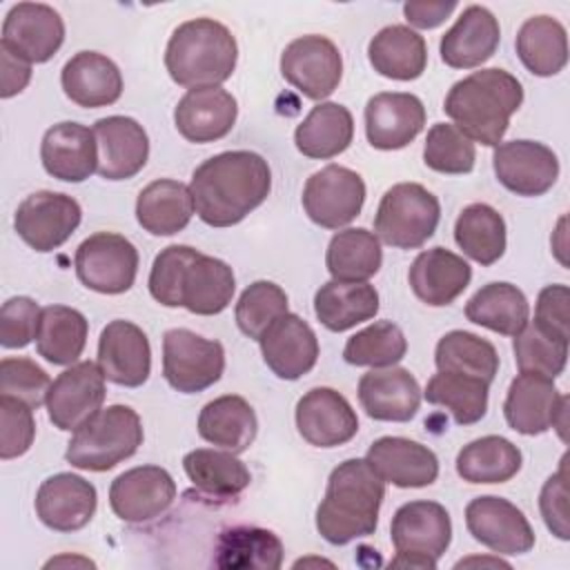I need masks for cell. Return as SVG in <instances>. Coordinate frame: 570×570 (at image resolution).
Masks as SVG:
<instances>
[{"instance_id":"51","label":"cell","mask_w":570,"mask_h":570,"mask_svg":"<svg viewBox=\"0 0 570 570\" xmlns=\"http://www.w3.org/2000/svg\"><path fill=\"white\" fill-rule=\"evenodd\" d=\"M474 142L454 125L436 122L430 127L423 147V163L430 169L439 174H468L474 169Z\"/></svg>"},{"instance_id":"32","label":"cell","mask_w":570,"mask_h":570,"mask_svg":"<svg viewBox=\"0 0 570 570\" xmlns=\"http://www.w3.org/2000/svg\"><path fill=\"white\" fill-rule=\"evenodd\" d=\"M234 289L236 278L232 267L220 258L198 252L185 267L178 301L191 314L214 316L232 303Z\"/></svg>"},{"instance_id":"35","label":"cell","mask_w":570,"mask_h":570,"mask_svg":"<svg viewBox=\"0 0 570 570\" xmlns=\"http://www.w3.org/2000/svg\"><path fill=\"white\" fill-rule=\"evenodd\" d=\"M374 71L392 80H414L425 71L428 47L421 33L405 24L383 27L367 45Z\"/></svg>"},{"instance_id":"6","label":"cell","mask_w":570,"mask_h":570,"mask_svg":"<svg viewBox=\"0 0 570 570\" xmlns=\"http://www.w3.org/2000/svg\"><path fill=\"white\" fill-rule=\"evenodd\" d=\"M390 539L396 557L390 566L434 570L452 541V521L436 501L403 503L390 525Z\"/></svg>"},{"instance_id":"27","label":"cell","mask_w":570,"mask_h":570,"mask_svg":"<svg viewBox=\"0 0 570 570\" xmlns=\"http://www.w3.org/2000/svg\"><path fill=\"white\" fill-rule=\"evenodd\" d=\"M421 387L405 367H372L358 381V401L374 421H410L421 405Z\"/></svg>"},{"instance_id":"58","label":"cell","mask_w":570,"mask_h":570,"mask_svg":"<svg viewBox=\"0 0 570 570\" xmlns=\"http://www.w3.org/2000/svg\"><path fill=\"white\" fill-rule=\"evenodd\" d=\"M456 9V2H425V0H410L403 4L405 20L416 29H434L448 20V16Z\"/></svg>"},{"instance_id":"20","label":"cell","mask_w":570,"mask_h":570,"mask_svg":"<svg viewBox=\"0 0 570 570\" xmlns=\"http://www.w3.org/2000/svg\"><path fill=\"white\" fill-rule=\"evenodd\" d=\"M265 365L283 381H296L314 370L318 361V338L298 314L278 316L258 338Z\"/></svg>"},{"instance_id":"18","label":"cell","mask_w":570,"mask_h":570,"mask_svg":"<svg viewBox=\"0 0 570 570\" xmlns=\"http://www.w3.org/2000/svg\"><path fill=\"white\" fill-rule=\"evenodd\" d=\"M65 40L60 13L42 2H18L2 22L0 47L27 62H47Z\"/></svg>"},{"instance_id":"17","label":"cell","mask_w":570,"mask_h":570,"mask_svg":"<svg viewBox=\"0 0 570 570\" xmlns=\"http://www.w3.org/2000/svg\"><path fill=\"white\" fill-rule=\"evenodd\" d=\"M470 534L497 554H525L534 546V532L525 514L503 497H476L465 508Z\"/></svg>"},{"instance_id":"30","label":"cell","mask_w":570,"mask_h":570,"mask_svg":"<svg viewBox=\"0 0 570 570\" xmlns=\"http://www.w3.org/2000/svg\"><path fill=\"white\" fill-rule=\"evenodd\" d=\"M65 96L78 107L98 109L114 105L122 94V73L118 65L98 51H78L60 73Z\"/></svg>"},{"instance_id":"21","label":"cell","mask_w":570,"mask_h":570,"mask_svg":"<svg viewBox=\"0 0 570 570\" xmlns=\"http://www.w3.org/2000/svg\"><path fill=\"white\" fill-rule=\"evenodd\" d=\"M423 125L425 107L414 94L383 91L365 105V136L374 149H403L421 134Z\"/></svg>"},{"instance_id":"37","label":"cell","mask_w":570,"mask_h":570,"mask_svg":"<svg viewBox=\"0 0 570 570\" xmlns=\"http://www.w3.org/2000/svg\"><path fill=\"white\" fill-rule=\"evenodd\" d=\"M379 312V292L365 283L327 281L314 294V314L330 332H345Z\"/></svg>"},{"instance_id":"24","label":"cell","mask_w":570,"mask_h":570,"mask_svg":"<svg viewBox=\"0 0 570 570\" xmlns=\"http://www.w3.org/2000/svg\"><path fill=\"white\" fill-rule=\"evenodd\" d=\"M98 505L96 488L71 472H60L42 481L36 494L38 519L56 532H76L85 528Z\"/></svg>"},{"instance_id":"9","label":"cell","mask_w":570,"mask_h":570,"mask_svg":"<svg viewBox=\"0 0 570 570\" xmlns=\"http://www.w3.org/2000/svg\"><path fill=\"white\" fill-rule=\"evenodd\" d=\"M503 416L519 434L534 436L554 428L566 441L568 396L557 390L554 379L521 372L508 387Z\"/></svg>"},{"instance_id":"12","label":"cell","mask_w":570,"mask_h":570,"mask_svg":"<svg viewBox=\"0 0 570 570\" xmlns=\"http://www.w3.org/2000/svg\"><path fill=\"white\" fill-rule=\"evenodd\" d=\"M281 73L303 96L323 100L332 96L343 76L338 47L325 36H301L281 53Z\"/></svg>"},{"instance_id":"61","label":"cell","mask_w":570,"mask_h":570,"mask_svg":"<svg viewBox=\"0 0 570 570\" xmlns=\"http://www.w3.org/2000/svg\"><path fill=\"white\" fill-rule=\"evenodd\" d=\"M470 563H490V566H505L508 568V563L501 561V559H479V557L461 559V561H456V568H463V566H470Z\"/></svg>"},{"instance_id":"44","label":"cell","mask_w":570,"mask_h":570,"mask_svg":"<svg viewBox=\"0 0 570 570\" xmlns=\"http://www.w3.org/2000/svg\"><path fill=\"white\" fill-rule=\"evenodd\" d=\"M521 450L497 434L481 436L456 454V472L468 483H505L521 470Z\"/></svg>"},{"instance_id":"43","label":"cell","mask_w":570,"mask_h":570,"mask_svg":"<svg viewBox=\"0 0 570 570\" xmlns=\"http://www.w3.org/2000/svg\"><path fill=\"white\" fill-rule=\"evenodd\" d=\"M383 263L381 240L365 227H347L336 232L327 245L325 265L334 281L365 283Z\"/></svg>"},{"instance_id":"11","label":"cell","mask_w":570,"mask_h":570,"mask_svg":"<svg viewBox=\"0 0 570 570\" xmlns=\"http://www.w3.org/2000/svg\"><path fill=\"white\" fill-rule=\"evenodd\" d=\"M363 203V178L343 165H327L314 171L303 187L305 214L325 229H338L352 223L361 214Z\"/></svg>"},{"instance_id":"33","label":"cell","mask_w":570,"mask_h":570,"mask_svg":"<svg viewBox=\"0 0 570 570\" xmlns=\"http://www.w3.org/2000/svg\"><path fill=\"white\" fill-rule=\"evenodd\" d=\"M194 198L187 185L171 178H158L140 189L136 200L138 225L154 236L183 232L194 216Z\"/></svg>"},{"instance_id":"55","label":"cell","mask_w":570,"mask_h":570,"mask_svg":"<svg viewBox=\"0 0 570 570\" xmlns=\"http://www.w3.org/2000/svg\"><path fill=\"white\" fill-rule=\"evenodd\" d=\"M40 307L29 296H13L0 309V343L7 350L27 347L38 332Z\"/></svg>"},{"instance_id":"53","label":"cell","mask_w":570,"mask_h":570,"mask_svg":"<svg viewBox=\"0 0 570 570\" xmlns=\"http://www.w3.org/2000/svg\"><path fill=\"white\" fill-rule=\"evenodd\" d=\"M198 254V249L189 245H169L165 247L151 265L149 272V294L165 307H180L178 292L185 267Z\"/></svg>"},{"instance_id":"40","label":"cell","mask_w":570,"mask_h":570,"mask_svg":"<svg viewBox=\"0 0 570 570\" xmlns=\"http://www.w3.org/2000/svg\"><path fill=\"white\" fill-rule=\"evenodd\" d=\"M214 563L234 570H278L283 563V543L265 528H227L218 537Z\"/></svg>"},{"instance_id":"50","label":"cell","mask_w":570,"mask_h":570,"mask_svg":"<svg viewBox=\"0 0 570 570\" xmlns=\"http://www.w3.org/2000/svg\"><path fill=\"white\" fill-rule=\"evenodd\" d=\"M283 314H287V294L272 281L252 283L243 289L236 303L238 330L254 341H258L265 330Z\"/></svg>"},{"instance_id":"36","label":"cell","mask_w":570,"mask_h":570,"mask_svg":"<svg viewBox=\"0 0 570 570\" xmlns=\"http://www.w3.org/2000/svg\"><path fill=\"white\" fill-rule=\"evenodd\" d=\"M354 138V118L338 102H318L294 131L296 149L307 158L327 160L343 154Z\"/></svg>"},{"instance_id":"23","label":"cell","mask_w":570,"mask_h":570,"mask_svg":"<svg viewBox=\"0 0 570 570\" xmlns=\"http://www.w3.org/2000/svg\"><path fill=\"white\" fill-rule=\"evenodd\" d=\"M98 142V174L105 180L134 178L149 158V138L129 116H107L94 122Z\"/></svg>"},{"instance_id":"15","label":"cell","mask_w":570,"mask_h":570,"mask_svg":"<svg viewBox=\"0 0 570 570\" xmlns=\"http://www.w3.org/2000/svg\"><path fill=\"white\" fill-rule=\"evenodd\" d=\"M176 499V483L160 465H138L111 481L109 505L127 523H147L165 514Z\"/></svg>"},{"instance_id":"26","label":"cell","mask_w":570,"mask_h":570,"mask_svg":"<svg viewBox=\"0 0 570 570\" xmlns=\"http://www.w3.org/2000/svg\"><path fill=\"white\" fill-rule=\"evenodd\" d=\"M238 116L236 98L223 87L189 89L174 109L178 134L189 142H214L225 138Z\"/></svg>"},{"instance_id":"28","label":"cell","mask_w":570,"mask_h":570,"mask_svg":"<svg viewBox=\"0 0 570 570\" xmlns=\"http://www.w3.org/2000/svg\"><path fill=\"white\" fill-rule=\"evenodd\" d=\"M367 463L376 474L396 488H425L439 476L436 454L405 436H381L367 450Z\"/></svg>"},{"instance_id":"1","label":"cell","mask_w":570,"mask_h":570,"mask_svg":"<svg viewBox=\"0 0 570 570\" xmlns=\"http://www.w3.org/2000/svg\"><path fill=\"white\" fill-rule=\"evenodd\" d=\"M272 189L267 160L247 149L223 151L191 174V198L198 218L209 227H232L265 203Z\"/></svg>"},{"instance_id":"39","label":"cell","mask_w":570,"mask_h":570,"mask_svg":"<svg viewBox=\"0 0 570 570\" xmlns=\"http://www.w3.org/2000/svg\"><path fill=\"white\" fill-rule=\"evenodd\" d=\"M191 485L212 499H234L252 481L249 470L229 450H191L183 459Z\"/></svg>"},{"instance_id":"41","label":"cell","mask_w":570,"mask_h":570,"mask_svg":"<svg viewBox=\"0 0 570 570\" xmlns=\"http://www.w3.org/2000/svg\"><path fill=\"white\" fill-rule=\"evenodd\" d=\"M89 323L82 312L67 305H47L40 312L36 350L53 365H73L87 345Z\"/></svg>"},{"instance_id":"29","label":"cell","mask_w":570,"mask_h":570,"mask_svg":"<svg viewBox=\"0 0 570 570\" xmlns=\"http://www.w3.org/2000/svg\"><path fill=\"white\" fill-rule=\"evenodd\" d=\"M501 42V27L494 13L481 4H470L443 33L441 60L452 69H472L490 60Z\"/></svg>"},{"instance_id":"45","label":"cell","mask_w":570,"mask_h":570,"mask_svg":"<svg viewBox=\"0 0 570 570\" xmlns=\"http://www.w3.org/2000/svg\"><path fill=\"white\" fill-rule=\"evenodd\" d=\"M454 240L479 265H492L505 252V220L494 207L472 203L454 223Z\"/></svg>"},{"instance_id":"19","label":"cell","mask_w":570,"mask_h":570,"mask_svg":"<svg viewBox=\"0 0 570 570\" xmlns=\"http://www.w3.org/2000/svg\"><path fill=\"white\" fill-rule=\"evenodd\" d=\"M298 434L316 448H336L358 432V416L350 401L332 387H314L296 403Z\"/></svg>"},{"instance_id":"57","label":"cell","mask_w":570,"mask_h":570,"mask_svg":"<svg viewBox=\"0 0 570 570\" xmlns=\"http://www.w3.org/2000/svg\"><path fill=\"white\" fill-rule=\"evenodd\" d=\"M568 298L570 292L566 285H548L537 296L534 323L543 330L554 332L568 338Z\"/></svg>"},{"instance_id":"7","label":"cell","mask_w":570,"mask_h":570,"mask_svg":"<svg viewBox=\"0 0 570 570\" xmlns=\"http://www.w3.org/2000/svg\"><path fill=\"white\" fill-rule=\"evenodd\" d=\"M439 218L441 205L432 191L419 183H399L379 203L374 234L392 247L416 249L436 232Z\"/></svg>"},{"instance_id":"22","label":"cell","mask_w":570,"mask_h":570,"mask_svg":"<svg viewBox=\"0 0 570 570\" xmlns=\"http://www.w3.org/2000/svg\"><path fill=\"white\" fill-rule=\"evenodd\" d=\"M98 365L107 381L122 387H140L151 372L147 334L131 321L116 318L107 323L98 341Z\"/></svg>"},{"instance_id":"38","label":"cell","mask_w":570,"mask_h":570,"mask_svg":"<svg viewBox=\"0 0 570 570\" xmlns=\"http://www.w3.org/2000/svg\"><path fill=\"white\" fill-rule=\"evenodd\" d=\"M523 67L541 78L557 76L568 62L566 27L552 16L528 18L514 40Z\"/></svg>"},{"instance_id":"34","label":"cell","mask_w":570,"mask_h":570,"mask_svg":"<svg viewBox=\"0 0 570 570\" xmlns=\"http://www.w3.org/2000/svg\"><path fill=\"white\" fill-rule=\"evenodd\" d=\"M258 432L254 407L236 394H225L209 401L198 416V434L223 450L234 454L245 452Z\"/></svg>"},{"instance_id":"14","label":"cell","mask_w":570,"mask_h":570,"mask_svg":"<svg viewBox=\"0 0 570 570\" xmlns=\"http://www.w3.org/2000/svg\"><path fill=\"white\" fill-rule=\"evenodd\" d=\"M105 394V374L100 365L94 361L73 363L51 381L45 401L49 421L62 432H73L102 410Z\"/></svg>"},{"instance_id":"10","label":"cell","mask_w":570,"mask_h":570,"mask_svg":"<svg viewBox=\"0 0 570 570\" xmlns=\"http://www.w3.org/2000/svg\"><path fill=\"white\" fill-rule=\"evenodd\" d=\"M76 274L80 283L98 294L127 292L138 274V249L114 232H98L76 249Z\"/></svg>"},{"instance_id":"47","label":"cell","mask_w":570,"mask_h":570,"mask_svg":"<svg viewBox=\"0 0 570 570\" xmlns=\"http://www.w3.org/2000/svg\"><path fill=\"white\" fill-rule=\"evenodd\" d=\"M490 385L476 376L436 372L425 385V401L452 412L459 425H472L485 416Z\"/></svg>"},{"instance_id":"60","label":"cell","mask_w":570,"mask_h":570,"mask_svg":"<svg viewBox=\"0 0 570 570\" xmlns=\"http://www.w3.org/2000/svg\"><path fill=\"white\" fill-rule=\"evenodd\" d=\"M60 563H80V566H94V561L89 559H82V557H58V559H49L45 566L51 568V566H60Z\"/></svg>"},{"instance_id":"54","label":"cell","mask_w":570,"mask_h":570,"mask_svg":"<svg viewBox=\"0 0 570 570\" xmlns=\"http://www.w3.org/2000/svg\"><path fill=\"white\" fill-rule=\"evenodd\" d=\"M0 459L22 456L36 436L33 407L20 399L0 394Z\"/></svg>"},{"instance_id":"46","label":"cell","mask_w":570,"mask_h":570,"mask_svg":"<svg viewBox=\"0 0 570 570\" xmlns=\"http://www.w3.org/2000/svg\"><path fill=\"white\" fill-rule=\"evenodd\" d=\"M434 363L439 372H456L485 381H494L499 372V354L494 345L472 332L452 330L436 343Z\"/></svg>"},{"instance_id":"31","label":"cell","mask_w":570,"mask_h":570,"mask_svg":"<svg viewBox=\"0 0 570 570\" xmlns=\"http://www.w3.org/2000/svg\"><path fill=\"white\" fill-rule=\"evenodd\" d=\"M407 281L416 298L432 307H443L459 298L470 285L472 267L454 252L432 247L414 258Z\"/></svg>"},{"instance_id":"3","label":"cell","mask_w":570,"mask_h":570,"mask_svg":"<svg viewBox=\"0 0 570 570\" xmlns=\"http://www.w3.org/2000/svg\"><path fill=\"white\" fill-rule=\"evenodd\" d=\"M521 102V82L510 71L490 67L454 82L443 109L454 120V127L472 142L497 147Z\"/></svg>"},{"instance_id":"16","label":"cell","mask_w":570,"mask_h":570,"mask_svg":"<svg viewBox=\"0 0 570 570\" xmlns=\"http://www.w3.org/2000/svg\"><path fill=\"white\" fill-rule=\"evenodd\" d=\"M499 183L525 198L543 196L559 178L557 154L537 140H508L499 142L492 156Z\"/></svg>"},{"instance_id":"56","label":"cell","mask_w":570,"mask_h":570,"mask_svg":"<svg viewBox=\"0 0 570 570\" xmlns=\"http://www.w3.org/2000/svg\"><path fill=\"white\" fill-rule=\"evenodd\" d=\"M566 461V459H563ZM539 510L548 525V530L561 539H570V521H568V483H566V465L561 463L559 472H554L541 488Z\"/></svg>"},{"instance_id":"4","label":"cell","mask_w":570,"mask_h":570,"mask_svg":"<svg viewBox=\"0 0 570 570\" xmlns=\"http://www.w3.org/2000/svg\"><path fill=\"white\" fill-rule=\"evenodd\" d=\"M238 45L232 31L214 18H194L178 24L165 49V67L180 87H220L232 78Z\"/></svg>"},{"instance_id":"52","label":"cell","mask_w":570,"mask_h":570,"mask_svg":"<svg viewBox=\"0 0 570 570\" xmlns=\"http://www.w3.org/2000/svg\"><path fill=\"white\" fill-rule=\"evenodd\" d=\"M51 387L49 374L31 358L7 356L0 361V394L13 396L38 410Z\"/></svg>"},{"instance_id":"48","label":"cell","mask_w":570,"mask_h":570,"mask_svg":"<svg viewBox=\"0 0 570 570\" xmlns=\"http://www.w3.org/2000/svg\"><path fill=\"white\" fill-rule=\"evenodd\" d=\"M512 350L519 372L557 379L566 370L568 338L543 330L534 321H528L523 330L514 334Z\"/></svg>"},{"instance_id":"25","label":"cell","mask_w":570,"mask_h":570,"mask_svg":"<svg viewBox=\"0 0 570 570\" xmlns=\"http://www.w3.org/2000/svg\"><path fill=\"white\" fill-rule=\"evenodd\" d=\"M40 160L49 176L65 183H82L98 171V142L94 129L65 120L42 136Z\"/></svg>"},{"instance_id":"2","label":"cell","mask_w":570,"mask_h":570,"mask_svg":"<svg viewBox=\"0 0 570 570\" xmlns=\"http://www.w3.org/2000/svg\"><path fill=\"white\" fill-rule=\"evenodd\" d=\"M385 499V481L367 459L338 463L330 479L323 501L316 508V530L332 546L374 534L379 510Z\"/></svg>"},{"instance_id":"59","label":"cell","mask_w":570,"mask_h":570,"mask_svg":"<svg viewBox=\"0 0 570 570\" xmlns=\"http://www.w3.org/2000/svg\"><path fill=\"white\" fill-rule=\"evenodd\" d=\"M0 62H2V76H0V96L11 98L20 94L29 80H31V62L13 56L4 47H0Z\"/></svg>"},{"instance_id":"49","label":"cell","mask_w":570,"mask_h":570,"mask_svg":"<svg viewBox=\"0 0 570 570\" xmlns=\"http://www.w3.org/2000/svg\"><path fill=\"white\" fill-rule=\"evenodd\" d=\"M405 352L407 341L401 327L392 321H376L347 338L343 347V358L350 365L392 367L405 356Z\"/></svg>"},{"instance_id":"42","label":"cell","mask_w":570,"mask_h":570,"mask_svg":"<svg viewBox=\"0 0 570 570\" xmlns=\"http://www.w3.org/2000/svg\"><path fill=\"white\" fill-rule=\"evenodd\" d=\"M465 316L474 325L488 327L503 336H514L530 318V303L512 283H488L468 301Z\"/></svg>"},{"instance_id":"5","label":"cell","mask_w":570,"mask_h":570,"mask_svg":"<svg viewBox=\"0 0 570 570\" xmlns=\"http://www.w3.org/2000/svg\"><path fill=\"white\" fill-rule=\"evenodd\" d=\"M142 423L129 405H109L73 430L65 459L78 470L107 472L142 445Z\"/></svg>"},{"instance_id":"8","label":"cell","mask_w":570,"mask_h":570,"mask_svg":"<svg viewBox=\"0 0 570 570\" xmlns=\"http://www.w3.org/2000/svg\"><path fill=\"white\" fill-rule=\"evenodd\" d=\"M225 370V350L218 341L191 330L174 327L163 336V376L183 394H196L214 385Z\"/></svg>"},{"instance_id":"13","label":"cell","mask_w":570,"mask_h":570,"mask_svg":"<svg viewBox=\"0 0 570 570\" xmlns=\"http://www.w3.org/2000/svg\"><path fill=\"white\" fill-rule=\"evenodd\" d=\"M82 209L76 198L60 191H33L16 209L13 227L36 252H51L78 229Z\"/></svg>"}]
</instances>
